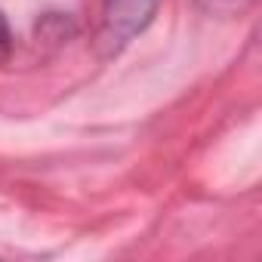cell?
Here are the masks:
<instances>
[{"label":"cell","instance_id":"2","mask_svg":"<svg viewBox=\"0 0 262 262\" xmlns=\"http://www.w3.org/2000/svg\"><path fill=\"white\" fill-rule=\"evenodd\" d=\"M13 53V34H10V25L4 19V13H0V62H7Z\"/></svg>","mask_w":262,"mask_h":262},{"label":"cell","instance_id":"1","mask_svg":"<svg viewBox=\"0 0 262 262\" xmlns=\"http://www.w3.org/2000/svg\"><path fill=\"white\" fill-rule=\"evenodd\" d=\"M161 0H102V25H99V47L105 56L120 53L136 34H142Z\"/></svg>","mask_w":262,"mask_h":262},{"label":"cell","instance_id":"3","mask_svg":"<svg viewBox=\"0 0 262 262\" xmlns=\"http://www.w3.org/2000/svg\"><path fill=\"white\" fill-rule=\"evenodd\" d=\"M201 4H207L210 10H241L247 0H201Z\"/></svg>","mask_w":262,"mask_h":262}]
</instances>
